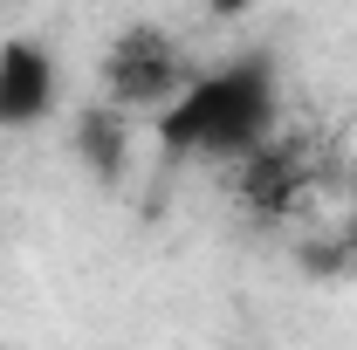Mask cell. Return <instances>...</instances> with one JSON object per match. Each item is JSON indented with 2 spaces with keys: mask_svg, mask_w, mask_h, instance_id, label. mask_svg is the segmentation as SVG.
Returning a JSON list of instances; mask_svg holds the SVG:
<instances>
[{
  "mask_svg": "<svg viewBox=\"0 0 357 350\" xmlns=\"http://www.w3.org/2000/svg\"><path fill=\"white\" fill-rule=\"evenodd\" d=\"M268 131H275V69L261 55H241L213 76H192L158 117L165 151H199V158H241Z\"/></svg>",
  "mask_w": 357,
  "mask_h": 350,
  "instance_id": "cell-1",
  "label": "cell"
},
{
  "mask_svg": "<svg viewBox=\"0 0 357 350\" xmlns=\"http://www.w3.org/2000/svg\"><path fill=\"white\" fill-rule=\"evenodd\" d=\"M76 144H83V165H89L96 178H117V172H124V110H110V103L83 110Z\"/></svg>",
  "mask_w": 357,
  "mask_h": 350,
  "instance_id": "cell-5",
  "label": "cell"
},
{
  "mask_svg": "<svg viewBox=\"0 0 357 350\" xmlns=\"http://www.w3.org/2000/svg\"><path fill=\"white\" fill-rule=\"evenodd\" d=\"M255 0H206V14H220V21H234V14H248Z\"/></svg>",
  "mask_w": 357,
  "mask_h": 350,
  "instance_id": "cell-6",
  "label": "cell"
},
{
  "mask_svg": "<svg viewBox=\"0 0 357 350\" xmlns=\"http://www.w3.org/2000/svg\"><path fill=\"white\" fill-rule=\"evenodd\" d=\"M192 83L185 76V55H178V42L165 35V28H124L117 42H110V55H103V103L110 110H144V103H172L178 89Z\"/></svg>",
  "mask_w": 357,
  "mask_h": 350,
  "instance_id": "cell-2",
  "label": "cell"
},
{
  "mask_svg": "<svg viewBox=\"0 0 357 350\" xmlns=\"http://www.w3.org/2000/svg\"><path fill=\"white\" fill-rule=\"evenodd\" d=\"M351 241H357V227H351Z\"/></svg>",
  "mask_w": 357,
  "mask_h": 350,
  "instance_id": "cell-8",
  "label": "cell"
},
{
  "mask_svg": "<svg viewBox=\"0 0 357 350\" xmlns=\"http://www.w3.org/2000/svg\"><path fill=\"white\" fill-rule=\"evenodd\" d=\"M0 350H14V344H0Z\"/></svg>",
  "mask_w": 357,
  "mask_h": 350,
  "instance_id": "cell-7",
  "label": "cell"
},
{
  "mask_svg": "<svg viewBox=\"0 0 357 350\" xmlns=\"http://www.w3.org/2000/svg\"><path fill=\"white\" fill-rule=\"evenodd\" d=\"M55 110V55L28 35L0 42V131H28Z\"/></svg>",
  "mask_w": 357,
  "mask_h": 350,
  "instance_id": "cell-3",
  "label": "cell"
},
{
  "mask_svg": "<svg viewBox=\"0 0 357 350\" xmlns=\"http://www.w3.org/2000/svg\"><path fill=\"white\" fill-rule=\"evenodd\" d=\"M303 165H310V151L261 137L255 151H241V158H234V185H241V199H248V206H261V213H282V206L303 192Z\"/></svg>",
  "mask_w": 357,
  "mask_h": 350,
  "instance_id": "cell-4",
  "label": "cell"
}]
</instances>
